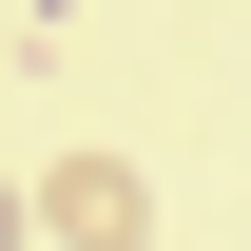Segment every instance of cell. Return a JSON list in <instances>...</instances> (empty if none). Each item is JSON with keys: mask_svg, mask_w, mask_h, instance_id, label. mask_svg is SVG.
I'll return each mask as SVG.
<instances>
[{"mask_svg": "<svg viewBox=\"0 0 251 251\" xmlns=\"http://www.w3.org/2000/svg\"><path fill=\"white\" fill-rule=\"evenodd\" d=\"M20 213H39V251H155V174L135 155H58Z\"/></svg>", "mask_w": 251, "mask_h": 251, "instance_id": "1", "label": "cell"}, {"mask_svg": "<svg viewBox=\"0 0 251 251\" xmlns=\"http://www.w3.org/2000/svg\"><path fill=\"white\" fill-rule=\"evenodd\" d=\"M20 232H39V213H20V193H0V251H20Z\"/></svg>", "mask_w": 251, "mask_h": 251, "instance_id": "2", "label": "cell"}]
</instances>
